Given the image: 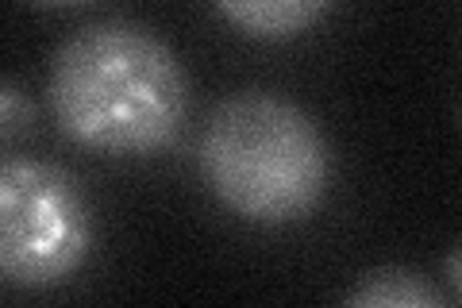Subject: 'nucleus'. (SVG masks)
I'll return each mask as SVG.
<instances>
[{"label": "nucleus", "instance_id": "nucleus-1", "mask_svg": "<svg viewBox=\"0 0 462 308\" xmlns=\"http://www.w3.org/2000/svg\"><path fill=\"white\" fill-rule=\"evenodd\" d=\"M47 100L58 127L89 151L154 154L185 124L189 73L154 27L97 20L54 51Z\"/></svg>", "mask_w": 462, "mask_h": 308}, {"label": "nucleus", "instance_id": "nucleus-2", "mask_svg": "<svg viewBox=\"0 0 462 308\" xmlns=\"http://www.w3.org/2000/svg\"><path fill=\"white\" fill-rule=\"evenodd\" d=\"M197 163L216 201L251 224H297L312 216L331 178L320 124L266 89L231 93L212 108Z\"/></svg>", "mask_w": 462, "mask_h": 308}, {"label": "nucleus", "instance_id": "nucleus-3", "mask_svg": "<svg viewBox=\"0 0 462 308\" xmlns=\"http://www.w3.org/2000/svg\"><path fill=\"white\" fill-rule=\"evenodd\" d=\"M97 224L81 182L42 158H0V277L47 289L93 255Z\"/></svg>", "mask_w": 462, "mask_h": 308}, {"label": "nucleus", "instance_id": "nucleus-4", "mask_svg": "<svg viewBox=\"0 0 462 308\" xmlns=\"http://www.w3.org/2000/svg\"><path fill=\"white\" fill-rule=\"evenodd\" d=\"M339 308H451V301L420 270L378 266L358 277Z\"/></svg>", "mask_w": 462, "mask_h": 308}, {"label": "nucleus", "instance_id": "nucleus-5", "mask_svg": "<svg viewBox=\"0 0 462 308\" xmlns=\"http://www.w3.org/2000/svg\"><path fill=\"white\" fill-rule=\"evenodd\" d=\"M220 16L254 39H293L328 16L324 0H227Z\"/></svg>", "mask_w": 462, "mask_h": 308}, {"label": "nucleus", "instance_id": "nucleus-6", "mask_svg": "<svg viewBox=\"0 0 462 308\" xmlns=\"http://www.w3.org/2000/svg\"><path fill=\"white\" fill-rule=\"evenodd\" d=\"M35 124V105L16 81H0V143L20 139Z\"/></svg>", "mask_w": 462, "mask_h": 308}]
</instances>
